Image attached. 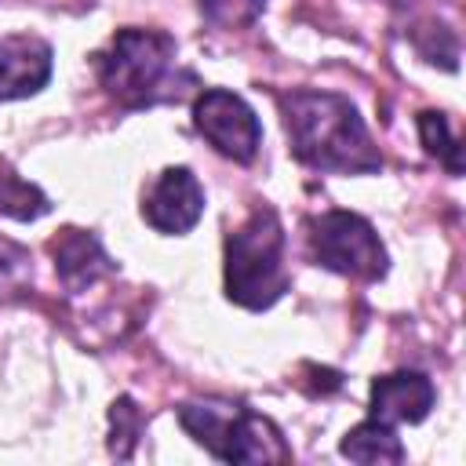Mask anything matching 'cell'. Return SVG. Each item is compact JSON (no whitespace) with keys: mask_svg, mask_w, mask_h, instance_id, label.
I'll use <instances>...</instances> for the list:
<instances>
[{"mask_svg":"<svg viewBox=\"0 0 466 466\" xmlns=\"http://www.w3.org/2000/svg\"><path fill=\"white\" fill-rule=\"evenodd\" d=\"M51 255H55V273L62 277V284L69 291H84L95 280H102V277L113 273V258L84 229H62L51 240Z\"/></svg>","mask_w":466,"mask_h":466,"instance_id":"30bf717a","label":"cell"},{"mask_svg":"<svg viewBox=\"0 0 466 466\" xmlns=\"http://www.w3.org/2000/svg\"><path fill=\"white\" fill-rule=\"evenodd\" d=\"M433 382L419 371H393L371 382V419L393 422H422L433 408Z\"/></svg>","mask_w":466,"mask_h":466,"instance_id":"9c48e42d","label":"cell"},{"mask_svg":"<svg viewBox=\"0 0 466 466\" xmlns=\"http://www.w3.org/2000/svg\"><path fill=\"white\" fill-rule=\"evenodd\" d=\"M284 131L291 153L317 171L375 175L382 157L357 113V106L335 91H291L280 98Z\"/></svg>","mask_w":466,"mask_h":466,"instance_id":"6da1fadb","label":"cell"},{"mask_svg":"<svg viewBox=\"0 0 466 466\" xmlns=\"http://www.w3.org/2000/svg\"><path fill=\"white\" fill-rule=\"evenodd\" d=\"M186 433L222 462H284L291 459L280 430L244 404L197 400L178 408Z\"/></svg>","mask_w":466,"mask_h":466,"instance_id":"277c9868","label":"cell"},{"mask_svg":"<svg viewBox=\"0 0 466 466\" xmlns=\"http://www.w3.org/2000/svg\"><path fill=\"white\" fill-rule=\"evenodd\" d=\"M47 208H51L47 197L33 182H25L15 171H4L0 175V215L18 218V222H29V218H40Z\"/></svg>","mask_w":466,"mask_h":466,"instance_id":"7c38bea8","label":"cell"},{"mask_svg":"<svg viewBox=\"0 0 466 466\" xmlns=\"http://www.w3.org/2000/svg\"><path fill=\"white\" fill-rule=\"evenodd\" d=\"M51 76V44L40 36H0V102L36 95Z\"/></svg>","mask_w":466,"mask_h":466,"instance_id":"ba28073f","label":"cell"},{"mask_svg":"<svg viewBox=\"0 0 466 466\" xmlns=\"http://www.w3.org/2000/svg\"><path fill=\"white\" fill-rule=\"evenodd\" d=\"M98 80L109 98L127 109L171 102L193 73L178 69V44L157 29H116L109 47L98 55Z\"/></svg>","mask_w":466,"mask_h":466,"instance_id":"7a4b0ae2","label":"cell"},{"mask_svg":"<svg viewBox=\"0 0 466 466\" xmlns=\"http://www.w3.org/2000/svg\"><path fill=\"white\" fill-rule=\"evenodd\" d=\"M284 288V226L273 208H255L251 218L226 237V295L244 309H266Z\"/></svg>","mask_w":466,"mask_h":466,"instance_id":"3957f363","label":"cell"},{"mask_svg":"<svg viewBox=\"0 0 466 466\" xmlns=\"http://www.w3.org/2000/svg\"><path fill=\"white\" fill-rule=\"evenodd\" d=\"M309 248L317 266L357 277V280H379L386 273V248L368 218L353 211H324L309 222Z\"/></svg>","mask_w":466,"mask_h":466,"instance_id":"5b68a950","label":"cell"},{"mask_svg":"<svg viewBox=\"0 0 466 466\" xmlns=\"http://www.w3.org/2000/svg\"><path fill=\"white\" fill-rule=\"evenodd\" d=\"M204 215V189L189 167H164L142 193V218L167 237L189 233Z\"/></svg>","mask_w":466,"mask_h":466,"instance_id":"52a82bcc","label":"cell"},{"mask_svg":"<svg viewBox=\"0 0 466 466\" xmlns=\"http://www.w3.org/2000/svg\"><path fill=\"white\" fill-rule=\"evenodd\" d=\"M200 4V15L215 25V29H240V25H251L266 0H197Z\"/></svg>","mask_w":466,"mask_h":466,"instance_id":"9a60e30c","label":"cell"},{"mask_svg":"<svg viewBox=\"0 0 466 466\" xmlns=\"http://www.w3.org/2000/svg\"><path fill=\"white\" fill-rule=\"evenodd\" d=\"M342 455L353 459V462H400L404 459V448L393 433V426L379 422V419H368L360 426H353L346 437H342Z\"/></svg>","mask_w":466,"mask_h":466,"instance_id":"8fae6325","label":"cell"},{"mask_svg":"<svg viewBox=\"0 0 466 466\" xmlns=\"http://www.w3.org/2000/svg\"><path fill=\"white\" fill-rule=\"evenodd\" d=\"M33 284V258L22 244L0 237V299H15Z\"/></svg>","mask_w":466,"mask_h":466,"instance_id":"5bb4252c","label":"cell"},{"mask_svg":"<svg viewBox=\"0 0 466 466\" xmlns=\"http://www.w3.org/2000/svg\"><path fill=\"white\" fill-rule=\"evenodd\" d=\"M109 422H113V441H109L113 455L131 459V441H135L138 430H142L138 408H135L127 397H120V400H113V408H109Z\"/></svg>","mask_w":466,"mask_h":466,"instance_id":"2e32d148","label":"cell"},{"mask_svg":"<svg viewBox=\"0 0 466 466\" xmlns=\"http://www.w3.org/2000/svg\"><path fill=\"white\" fill-rule=\"evenodd\" d=\"M419 135H422V146H426L430 157H437L451 175L462 171V149H459V138H451L448 120H444L441 113H433V109L419 113Z\"/></svg>","mask_w":466,"mask_h":466,"instance_id":"4fadbf2b","label":"cell"},{"mask_svg":"<svg viewBox=\"0 0 466 466\" xmlns=\"http://www.w3.org/2000/svg\"><path fill=\"white\" fill-rule=\"evenodd\" d=\"M193 124L211 142L215 153L237 160V164L255 160V153L262 146V127H258L255 109L226 87H208V91L197 95Z\"/></svg>","mask_w":466,"mask_h":466,"instance_id":"8992f818","label":"cell"}]
</instances>
